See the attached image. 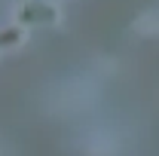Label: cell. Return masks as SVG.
<instances>
[{
    "label": "cell",
    "instance_id": "cell-2",
    "mask_svg": "<svg viewBox=\"0 0 159 156\" xmlns=\"http://www.w3.org/2000/svg\"><path fill=\"white\" fill-rule=\"evenodd\" d=\"M89 153H92V156H113V153H116V144H113L110 138L98 135L92 144H89Z\"/></svg>",
    "mask_w": 159,
    "mask_h": 156
},
{
    "label": "cell",
    "instance_id": "cell-1",
    "mask_svg": "<svg viewBox=\"0 0 159 156\" xmlns=\"http://www.w3.org/2000/svg\"><path fill=\"white\" fill-rule=\"evenodd\" d=\"M92 98H95V89L89 86V83H67V86H61L52 92L49 98V104L58 110L61 117H67V113H74L80 107H86V104H92Z\"/></svg>",
    "mask_w": 159,
    "mask_h": 156
},
{
    "label": "cell",
    "instance_id": "cell-3",
    "mask_svg": "<svg viewBox=\"0 0 159 156\" xmlns=\"http://www.w3.org/2000/svg\"><path fill=\"white\" fill-rule=\"evenodd\" d=\"M135 31H141V34L159 31V12H147V16H141V19L135 21Z\"/></svg>",
    "mask_w": 159,
    "mask_h": 156
}]
</instances>
